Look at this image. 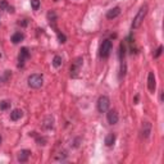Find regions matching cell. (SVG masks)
Listing matches in <instances>:
<instances>
[{
    "instance_id": "1",
    "label": "cell",
    "mask_w": 164,
    "mask_h": 164,
    "mask_svg": "<svg viewBox=\"0 0 164 164\" xmlns=\"http://www.w3.org/2000/svg\"><path fill=\"white\" fill-rule=\"evenodd\" d=\"M146 13H147V5L145 4L140 8V10L137 12L136 17L133 18V22H132V28H133V30H136V28H139L140 26H141L142 21H144L145 17H146Z\"/></svg>"
},
{
    "instance_id": "2",
    "label": "cell",
    "mask_w": 164,
    "mask_h": 164,
    "mask_svg": "<svg viewBox=\"0 0 164 164\" xmlns=\"http://www.w3.org/2000/svg\"><path fill=\"white\" fill-rule=\"evenodd\" d=\"M27 82H28V86L32 87V89H40L42 83H44V78L39 73H33V75H31L27 78Z\"/></svg>"
},
{
    "instance_id": "3",
    "label": "cell",
    "mask_w": 164,
    "mask_h": 164,
    "mask_svg": "<svg viewBox=\"0 0 164 164\" xmlns=\"http://www.w3.org/2000/svg\"><path fill=\"white\" fill-rule=\"evenodd\" d=\"M82 64H83V58L82 57H77L75 60L72 62V64H71V77L76 78L78 76V73H80L81 71V67Z\"/></svg>"
},
{
    "instance_id": "4",
    "label": "cell",
    "mask_w": 164,
    "mask_h": 164,
    "mask_svg": "<svg viewBox=\"0 0 164 164\" xmlns=\"http://www.w3.org/2000/svg\"><path fill=\"white\" fill-rule=\"evenodd\" d=\"M112 47H113V44L110 40H104L101 44V46H100V57L101 58H108L110 54V51H112Z\"/></svg>"
},
{
    "instance_id": "5",
    "label": "cell",
    "mask_w": 164,
    "mask_h": 164,
    "mask_svg": "<svg viewBox=\"0 0 164 164\" xmlns=\"http://www.w3.org/2000/svg\"><path fill=\"white\" fill-rule=\"evenodd\" d=\"M109 105H110V100L108 96L103 95V96L99 97V100H97V110H99L100 113L107 112V110L109 109Z\"/></svg>"
},
{
    "instance_id": "6",
    "label": "cell",
    "mask_w": 164,
    "mask_h": 164,
    "mask_svg": "<svg viewBox=\"0 0 164 164\" xmlns=\"http://www.w3.org/2000/svg\"><path fill=\"white\" fill-rule=\"evenodd\" d=\"M30 58V51H28L27 47H22L21 53L18 55V68H22L25 65V62Z\"/></svg>"
},
{
    "instance_id": "7",
    "label": "cell",
    "mask_w": 164,
    "mask_h": 164,
    "mask_svg": "<svg viewBox=\"0 0 164 164\" xmlns=\"http://www.w3.org/2000/svg\"><path fill=\"white\" fill-rule=\"evenodd\" d=\"M150 133H151V123L150 122H144L141 127V137L142 139H149Z\"/></svg>"
},
{
    "instance_id": "8",
    "label": "cell",
    "mask_w": 164,
    "mask_h": 164,
    "mask_svg": "<svg viewBox=\"0 0 164 164\" xmlns=\"http://www.w3.org/2000/svg\"><path fill=\"white\" fill-rule=\"evenodd\" d=\"M147 89L150 92H154L157 89V80H155V75L153 72H150L147 76Z\"/></svg>"
},
{
    "instance_id": "9",
    "label": "cell",
    "mask_w": 164,
    "mask_h": 164,
    "mask_svg": "<svg viewBox=\"0 0 164 164\" xmlns=\"http://www.w3.org/2000/svg\"><path fill=\"white\" fill-rule=\"evenodd\" d=\"M107 119L108 122H109V124H115L118 123V119H119V117H118V113L115 112V110H108L107 113Z\"/></svg>"
},
{
    "instance_id": "10",
    "label": "cell",
    "mask_w": 164,
    "mask_h": 164,
    "mask_svg": "<svg viewBox=\"0 0 164 164\" xmlns=\"http://www.w3.org/2000/svg\"><path fill=\"white\" fill-rule=\"evenodd\" d=\"M30 157H31L30 150H21L17 155V159H18V162H21V163H26Z\"/></svg>"
},
{
    "instance_id": "11",
    "label": "cell",
    "mask_w": 164,
    "mask_h": 164,
    "mask_svg": "<svg viewBox=\"0 0 164 164\" xmlns=\"http://www.w3.org/2000/svg\"><path fill=\"white\" fill-rule=\"evenodd\" d=\"M119 14H121V8L119 7H115V8H113V9L108 10L107 18H108V19H114V18H117Z\"/></svg>"
},
{
    "instance_id": "12",
    "label": "cell",
    "mask_w": 164,
    "mask_h": 164,
    "mask_svg": "<svg viewBox=\"0 0 164 164\" xmlns=\"http://www.w3.org/2000/svg\"><path fill=\"white\" fill-rule=\"evenodd\" d=\"M23 117V112L21 109H14V110H12V113H10V119L12 121H19L21 118Z\"/></svg>"
},
{
    "instance_id": "13",
    "label": "cell",
    "mask_w": 164,
    "mask_h": 164,
    "mask_svg": "<svg viewBox=\"0 0 164 164\" xmlns=\"http://www.w3.org/2000/svg\"><path fill=\"white\" fill-rule=\"evenodd\" d=\"M114 142H115V135L114 133H109L107 137H105V145L107 146H113L114 145Z\"/></svg>"
},
{
    "instance_id": "14",
    "label": "cell",
    "mask_w": 164,
    "mask_h": 164,
    "mask_svg": "<svg viewBox=\"0 0 164 164\" xmlns=\"http://www.w3.org/2000/svg\"><path fill=\"white\" fill-rule=\"evenodd\" d=\"M47 19H49L50 25H51L53 27L55 28V22H57V14H55L54 10H50V12L47 13Z\"/></svg>"
},
{
    "instance_id": "15",
    "label": "cell",
    "mask_w": 164,
    "mask_h": 164,
    "mask_svg": "<svg viewBox=\"0 0 164 164\" xmlns=\"http://www.w3.org/2000/svg\"><path fill=\"white\" fill-rule=\"evenodd\" d=\"M23 39H25V36H23V33H21V32H15L14 35L12 36V39H10V40H12L13 44H19V42L22 41Z\"/></svg>"
},
{
    "instance_id": "16",
    "label": "cell",
    "mask_w": 164,
    "mask_h": 164,
    "mask_svg": "<svg viewBox=\"0 0 164 164\" xmlns=\"http://www.w3.org/2000/svg\"><path fill=\"white\" fill-rule=\"evenodd\" d=\"M53 126H54V118L53 117H46L44 121V127L46 129H50L53 128Z\"/></svg>"
},
{
    "instance_id": "17",
    "label": "cell",
    "mask_w": 164,
    "mask_h": 164,
    "mask_svg": "<svg viewBox=\"0 0 164 164\" xmlns=\"http://www.w3.org/2000/svg\"><path fill=\"white\" fill-rule=\"evenodd\" d=\"M62 63H63L62 57H59V55H55L54 59H53V65H54L55 68H59V67H62Z\"/></svg>"
},
{
    "instance_id": "18",
    "label": "cell",
    "mask_w": 164,
    "mask_h": 164,
    "mask_svg": "<svg viewBox=\"0 0 164 164\" xmlns=\"http://www.w3.org/2000/svg\"><path fill=\"white\" fill-rule=\"evenodd\" d=\"M10 77H12V73H10V71H5L4 76L0 78V81H1L3 83H5V82H8V81L10 80Z\"/></svg>"
},
{
    "instance_id": "19",
    "label": "cell",
    "mask_w": 164,
    "mask_h": 164,
    "mask_svg": "<svg viewBox=\"0 0 164 164\" xmlns=\"http://www.w3.org/2000/svg\"><path fill=\"white\" fill-rule=\"evenodd\" d=\"M36 142H37V145L44 146V145H46L47 139H46V137H44V136H37V137H36Z\"/></svg>"
},
{
    "instance_id": "20",
    "label": "cell",
    "mask_w": 164,
    "mask_h": 164,
    "mask_svg": "<svg viewBox=\"0 0 164 164\" xmlns=\"http://www.w3.org/2000/svg\"><path fill=\"white\" fill-rule=\"evenodd\" d=\"M124 55H126V45L122 42L121 46H119V58H121V60L124 59Z\"/></svg>"
},
{
    "instance_id": "21",
    "label": "cell",
    "mask_w": 164,
    "mask_h": 164,
    "mask_svg": "<svg viewBox=\"0 0 164 164\" xmlns=\"http://www.w3.org/2000/svg\"><path fill=\"white\" fill-rule=\"evenodd\" d=\"M9 107H10V101H8V100H3L0 103V109L1 110H7Z\"/></svg>"
},
{
    "instance_id": "22",
    "label": "cell",
    "mask_w": 164,
    "mask_h": 164,
    "mask_svg": "<svg viewBox=\"0 0 164 164\" xmlns=\"http://www.w3.org/2000/svg\"><path fill=\"white\" fill-rule=\"evenodd\" d=\"M31 7L33 10H37L40 8V0H31Z\"/></svg>"
},
{
    "instance_id": "23",
    "label": "cell",
    "mask_w": 164,
    "mask_h": 164,
    "mask_svg": "<svg viewBox=\"0 0 164 164\" xmlns=\"http://www.w3.org/2000/svg\"><path fill=\"white\" fill-rule=\"evenodd\" d=\"M58 40H59V42L64 44V42L67 41V36H65L64 33H62V32H59V31H58Z\"/></svg>"
},
{
    "instance_id": "24",
    "label": "cell",
    "mask_w": 164,
    "mask_h": 164,
    "mask_svg": "<svg viewBox=\"0 0 164 164\" xmlns=\"http://www.w3.org/2000/svg\"><path fill=\"white\" fill-rule=\"evenodd\" d=\"M59 154H60V155L55 157V160H57V162H62V160H65V158H67V154H65V151L59 153Z\"/></svg>"
},
{
    "instance_id": "25",
    "label": "cell",
    "mask_w": 164,
    "mask_h": 164,
    "mask_svg": "<svg viewBox=\"0 0 164 164\" xmlns=\"http://www.w3.org/2000/svg\"><path fill=\"white\" fill-rule=\"evenodd\" d=\"M8 7H9V4H8L7 0H0V9L3 10H7Z\"/></svg>"
},
{
    "instance_id": "26",
    "label": "cell",
    "mask_w": 164,
    "mask_h": 164,
    "mask_svg": "<svg viewBox=\"0 0 164 164\" xmlns=\"http://www.w3.org/2000/svg\"><path fill=\"white\" fill-rule=\"evenodd\" d=\"M162 53H163V46L160 45L159 47H158V50H157V53L154 54V58H159L160 55H162Z\"/></svg>"
},
{
    "instance_id": "27",
    "label": "cell",
    "mask_w": 164,
    "mask_h": 164,
    "mask_svg": "<svg viewBox=\"0 0 164 164\" xmlns=\"http://www.w3.org/2000/svg\"><path fill=\"white\" fill-rule=\"evenodd\" d=\"M27 19H23V21H21V22H18V25L19 26H22V27H26V26H27Z\"/></svg>"
},
{
    "instance_id": "28",
    "label": "cell",
    "mask_w": 164,
    "mask_h": 164,
    "mask_svg": "<svg viewBox=\"0 0 164 164\" xmlns=\"http://www.w3.org/2000/svg\"><path fill=\"white\" fill-rule=\"evenodd\" d=\"M7 12H8V13H14V7L9 5V7H8V9H7Z\"/></svg>"
},
{
    "instance_id": "29",
    "label": "cell",
    "mask_w": 164,
    "mask_h": 164,
    "mask_svg": "<svg viewBox=\"0 0 164 164\" xmlns=\"http://www.w3.org/2000/svg\"><path fill=\"white\" fill-rule=\"evenodd\" d=\"M1 140H3V139H1V136H0V144H1Z\"/></svg>"
}]
</instances>
